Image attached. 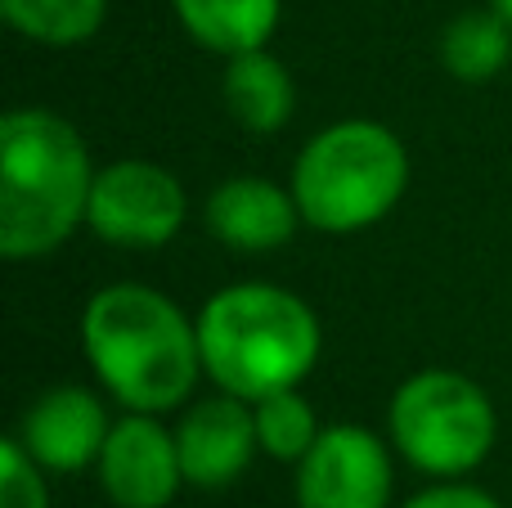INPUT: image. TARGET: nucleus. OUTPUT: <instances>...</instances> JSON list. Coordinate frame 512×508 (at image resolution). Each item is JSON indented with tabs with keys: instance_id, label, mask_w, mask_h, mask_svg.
<instances>
[{
	"instance_id": "11",
	"label": "nucleus",
	"mask_w": 512,
	"mask_h": 508,
	"mask_svg": "<svg viewBox=\"0 0 512 508\" xmlns=\"http://www.w3.org/2000/svg\"><path fill=\"white\" fill-rule=\"evenodd\" d=\"M301 207L292 189L265 176H230L207 198V230L234 252H274L297 234Z\"/></svg>"
},
{
	"instance_id": "9",
	"label": "nucleus",
	"mask_w": 512,
	"mask_h": 508,
	"mask_svg": "<svg viewBox=\"0 0 512 508\" xmlns=\"http://www.w3.org/2000/svg\"><path fill=\"white\" fill-rule=\"evenodd\" d=\"M176 446H180V468H185L189 486H198V491L234 486L248 473L252 455L261 450L252 401L230 392L194 401L176 428Z\"/></svg>"
},
{
	"instance_id": "10",
	"label": "nucleus",
	"mask_w": 512,
	"mask_h": 508,
	"mask_svg": "<svg viewBox=\"0 0 512 508\" xmlns=\"http://www.w3.org/2000/svg\"><path fill=\"white\" fill-rule=\"evenodd\" d=\"M108 432L113 423H108L104 401L90 387L72 383L36 396L18 423V441L45 473H81V468L99 464Z\"/></svg>"
},
{
	"instance_id": "8",
	"label": "nucleus",
	"mask_w": 512,
	"mask_h": 508,
	"mask_svg": "<svg viewBox=\"0 0 512 508\" xmlns=\"http://www.w3.org/2000/svg\"><path fill=\"white\" fill-rule=\"evenodd\" d=\"M95 468L99 486L117 508H167L185 482L176 432L162 428L158 414L135 410L113 423Z\"/></svg>"
},
{
	"instance_id": "15",
	"label": "nucleus",
	"mask_w": 512,
	"mask_h": 508,
	"mask_svg": "<svg viewBox=\"0 0 512 508\" xmlns=\"http://www.w3.org/2000/svg\"><path fill=\"white\" fill-rule=\"evenodd\" d=\"M0 14L27 41L68 50V45H86L104 27L108 0H0Z\"/></svg>"
},
{
	"instance_id": "19",
	"label": "nucleus",
	"mask_w": 512,
	"mask_h": 508,
	"mask_svg": "<svg viewBox=\"0 0 512 508\" xmlns=\"http://www.w3.org/2000/svg\"><path fill=\"white\" fill-rule=\"evenodd\" d=\"M490 9H495V14H504L512 23V0H490Z\"/></svg>"
},
{
	"instance_id": "3",
	"label": "nucleus",
	"mask_w": 512,
	"mask_h": 508,
	"mask_svg": "<svg viewBox=\"0 0 512 508\" xmlns=\"http://www.w3.org/2000/svg\"><path fill=\"white\" fill-rule=\"evenodd\" d=\"M203 374L216 392L261 401L297 387L324 351L319 315L279 284H230L198 311Z\"/></svg>"
},
{
	"instance_id": "5",
	"label": "nucleus",
	"mask_w": 512,
	"mask_h": 508,
	"mask_svg": "<svg viewBox=\"0 0 512 508\" xmlns=\"http://www.w3.org/2000/svg\"><path fill=\"white\" fill-rule=\"evenodd\" d=\"M391 446L405 464L436 482L472 473L486 464L499 437V414L486 387L459 369H423L405 378L387 410Z\"/></svg>"
},
{
	"instance_id": "12",
	"label": "nucleus",
	"mask_w": 512,
	"mask_h": 508,
	"mask_svg": "<svg viewBox=\"0 0 512 508\" xmlns=\"http://www.w3.org/2000/svg\"><path fill=\"white\" fill-rule=\"evenodd\" d=\"M221 99L243 131L274 135L279 126H288L292 104H297V90H292L288 68H283L270 50H248V54H234V59L225 63Z\"/></svg>"
},
{
	"instance_id": "18",
	"label": "nucleus",
	"mask_w": 512,
	"mask_h": 508,
	"mask_svg": "<svg viewBox=\"0 0 512 508\" xmlns=\"http://www.w3.org/2000/svg\"><path fill=\"white\" fill-rule=\"evenodd\" d=\"M405 508H504V504L490 491H481V486H468L454 477V482H436L427 491H418Z\"/></svg>"
},
{
	"instance_id": "7",
	"label": "nucleus",
	"mask_w": 512,
	"mask_h": 508,
	"mask_svg": "<svg viewBox=\"0 0 512 508\" xmlns=\"http://www.w3.org/2000/svg\"><path fill=\"white\" fill-rule=\"evenodd\" d=\"M396 468L378 432L328 423L297 464V508H391Z\"/></svg>"
},
{
	"instance_id": "16",
	"label": "nucleus",
	"mask_w": 512,
	"mask_h": 508,
	"mask_svg": "<svg viewBox=\"0 0 512 508\" xmlns=\"http://www.w3.org/2000/svg\"><path fill=\"white\" fill-rule=\"evenodd\" d=\"M256 414V441L270 459L279 464H301L306 450L319 441V414L297 387H283V392H270L261 401H252Z\"/></svg>"
},
{
	"instance_id": "6",
	"label": "nucleus",
	"mask_w": 512,
	"mask_h": 508,
	"mask_svg": "<svg viewBox=\"0 0 512 508\" xmlns=\"http://www.w3.org/2000/svg\"><path fill=\"white\" fill-rule=\"evenodd\" d=\"M185 212V189L167 167L144 158H122L95 171L86 225L117 248H162L180 234Z\"/></svg>"
},
{
	"instance_id": "14",
	"label": "nucleus",
	"mask_w": 512,
	"mask_h": 508,
	"mask_svg": "<svg viewBox=\"0 0 512 508\" xmlns=\"http://www.w3.org/2000/svg\"><path fill=\"white\" fill-rule=\"evenodd\" d=\"M508 59H512V23L495 9H468V14L450 18V27L441 32L445 72L468 81V86L499 77Z\"/></svg>"
},
{
	"instance_id": "2",
	"label": "nucleus",
	"mask_w": 512,
	"mask_h": 508,
	"mask_svg": "<svg viewBox=\"0 0 512 508\" xmlns=\"http://www.w3.org/2000/svg\"><path fill=\"white\" fill-rule=\"evenodd\" d=\"M90 149L54 108H9L0 117V252L9 261L50 257L86 221Z\"/></svg>"
},
{
	"instance_id": "17",
	"label": "nucleus",
	"mask_w": 512,
	"mask_h": 508,
	"mask_svg": "<svg viewBox=\"0 0 512 508\" xmlns=\"http://www.w3.org/2000/svg\"><path fill=\"white\" fill-rule=\"evenodd\" d=\"M45 468L23 450V441H0V508H50Z\"/></svg>"
},
{
	"instance_id": "13",
	"label": "nucleus",
	"mask_w": 512,
	"mask_h": 508,
	"mask_svg": "<svg viewBox=\"0 0 512 508\" xmlns=\"http://www.w3.org/2000/svg\"><path fill=\"white\" fill-rule=\"evenodd\" d=\"M180 27L212 54L265 50L283 14V0H171Z\"/></svg>"
},
{
	"instance_id": "4",
	"label": "nucleus",
	"mask_w": 512,
	"mask_h": 508,
	"mask_svg": "<svg viewBox=\"0 0 512 508\" xmlns=\"http://www.w3.org/2000/svg\"><path fill=\"white\" fill-rule=\"evenodd\" d=\"M292 198L319 234H360L378 225L409 189V153L400 135L369 117L333 122L310 135L292 162Z\"/></svg>"
},
{
	"instance_id": "1",
	"label": "nucleus",
	"mask_w": 512,
	"mask_h": 508,
	"mask_svg": "<svg viewBox=\"0 0 512 508\" xmlns=\"http://www.w3.org/2000/svg\"><path fill=\"white\" fill-rule=\"evenodd\" d=\"M81 347L99 387L135 414H167L203 374L198 320L149 284H108L86 302Z\"/></svg>"
}]
</instances>
